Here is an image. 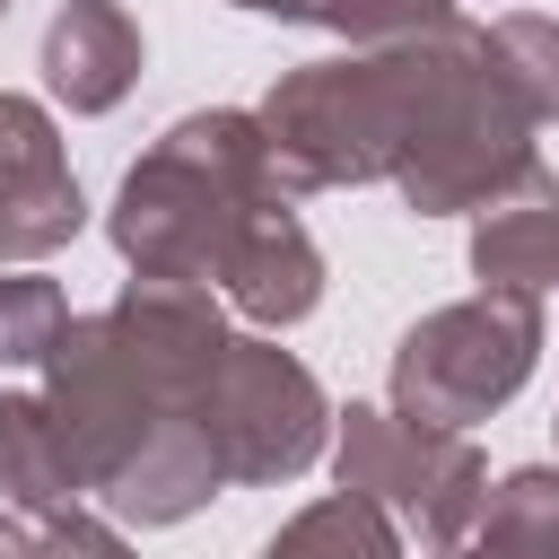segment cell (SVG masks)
I'll use <instances>...</instances> for the list:
<instances>
[{
    "label": "cell",
    "mask_w": 559,
    "mask_h": 559,
    "mask_svg": "<svg viewBox=\"0 0 559 559\" xmlns=\"http://www.w3.org/2000/svg\"><path fill=\"white\" fill-rule=\"evenodd\" d=\"M44 402L61 411L79 463H87V498L114 515V524H183L201 515L227 472L192 419V402L175 384H157L131 341L114 332V314H70L44 349Z\"/></svg>",
    "instance_id": "6da1fadb"
},
{
    "label": "cell",
    "mask_w": 559,
    "mask_h": 559,
    "mask_svg": "<svg viewBox=\"0 0 559 559\" xmlns=\"http://www.w3.org/2000/svg\"><path fill=\"white\" fill-rule=\"evenodd\" d=\"M463 70H472V26L463 17L437 26V35H411V44H367V52L280 70V87L253 105L280 192L297 201V192L393 183L402 148L419 140V122L445 105V87Z\"/></svg>",
    "instance_id": "7a4b0ae2"
},
{
    "label": "cell",
    "mask_w": 559,
    "mask_h": 559,
    "mask_svg": "<svg viewBox=\"0 0 559 559\" xmlns=\"http://www.w3.org/2000/svg\"><path fill=\"white\" fill-rule=\"evenodd\" d=\"M288 201L271 175V140L245 105H210L183 114L122 183L105 210V236L131 271H166V280H210L218 245L236 236L245 210Z\"/></svg>",
    "instance_id": "3957f363"
},
{
    "label": "cell",
    "mask_w": 559,
    "mask_h": 559,
    "mask_svg": "<svg viewBox=\"0 0 559 559\" xmlns=\"http://www.w3.org/2000/svg\"><path fill=\"white\" fill-rule=\"evenodd\" d=\"M542 367V297L472 288L454 306H428L393 341V411L419 428H480L507 411Z\"/></svg>",
    "instance_id": "277c9868"
},
{
    "label": "cell",
    "mask_w": 559,
    "mask_h": 559,
    "mask_svg": "<svg viewBox=\"0 0 559 559\" xmlns=\"http://www.w3.org/2000/svg\"><path fill=\"white\" fill-rule=\"evenodd\" d=\"M192 419L227 472V489H271L323 463L332 445V402L314 384V367L297 349H280L271 332H227L210 384L192 393Z\"/></svg>",
    "instance_id": "5b68a950"
},
{
    "label": "cell",
    "mask_w": 559,
    "mask_h": 559,
    "mask_svg": "<svg viewBox=\"0 0 559 559\" xmlns=\"http://www.w3.org/2000/svg\"><path fill=\"white\" fill-rule=\"evenodd\" d=\"M332 480L376 498L402 524V542L454 550L463 524L480 515L489 463L463 428H419L393 402H349V411H332Z\"/></svg>",
    "instance_id": "8992f818"
},
{
    "label": "cell",
    "mask_w": 559,
    "mask_h": 559,
    "mask_svg": "<svg viewBox=\"0 0 559 559\" xmlns=\"http://www.w3.org/2000/svg\"><path fill=\"white\" fill-rule=\"evenodd\" d=\"M515 166H533V122L524 105L480 70V44H472V70L445 87V105L419 122V140L402 148L393 166V192L419 210V218H454V210H480Z\"/></svg>",
    "instance_id": "52a82bcc"
},
{
    "label": "cell",
    "mask_w": 559,
    "mask_h": 559,
    "mask_svg": "<svg viewBox=\"0 0 559 559\" xmlns=\"http://www.w3.org/2000/svg\"><path fill=\"white\" fill-rule=\"evenodd\" d=\"M210 288L253 323V332H288L323 306V245L306 236V218L288 201H262L236 218V236L210 262Z\"/></svg>",
    "instance_id": "ba28073f"
},
{
    "label": "cell",
    "mask_w": 559,
    "mask_h": 559,
    "mask_svg": "<svg viewBox=\"0 0 559 559\" xmlns=\"http://www.w3.org/2000/svg\"><path fill=\"white\" fill-rule=\"evenodd\" d=\"M105 314H114V332L131 341V358H140L157 384H175L183 402L210 384V367H218V349H227V297H218L210 280L131 271Z\"/></svg>",
    "instance_id": "9c48e42d"
},
{
    "label": "cell",
    "mask_w": 559,
    "mask_h": 559,
    "mask_svg": "<svg viewBox=\"0 0 559 559\" xmlns=\"http://www.w3.org/2000/svg\"><path fill=\"white\" fill-rule=\"evenodd\" d=\"M472 280L507 297H542L559 280V175L533 157L472 210Z\"/></svg>",
    "instance_id": "30bf717a"
},
{
    "label": "cell",
    "mask_w": 559,
    "mask_h": 559,
    "mask_svg": "<svg viewBox=\"0 0 559 559\" xmlns=\"http://www.w3.org/2000/svg\"><path fill=\"white\" fill-rule=\"evenodd\" d=\"M44 87L70 114H114L140 87V17L122 0H61L44 26Z\"/></svg>",
    "instance_id": "8fae6325"
},
{
    "label": "cell",
    "mask_w": 559,
    "mask_h": 559,
    "mask_svg": "<svg viewBox=\"0 0 559 559\" xmlns=\"http://www.w3.org/2000/svg\"><path fill=\"white\" fill-rule=\"evenodd\" d=\"M0 489L26 524L87 507V463H79V445L44 393H0Z\"/></svg>",
    "instance_id": "7c38bea8"
},
{
    "label": "cell",
    "mask_w": 559,
    "mask_h": 559,
    "mask_svg": "<svg viewBox=\"0 0 559 559\" xmlns=\"http://www.w3.org/2000/svg\"><path fill=\"white\" fill-rule=\"evenodd\" d=\"M454 550L463 559H559V463H515L507 480H489Z\"/></svg>",
    "instance_id": "4fadbf2b"
},
{
    "label": "cell",
    "mask_w": 559,
    "mask_h": 559,
    "mask_svg": "<svg viewBox=\"0 0 559 559\" xmlns=\"http://www.w3.org/2000/svg\"><path fill=\"white\" fill-rule=\"evenodd\" d=\"M472 44H480V70L524 105L533 131L559 122V17H542V9H507V17L472 26Z\"/></svg>",
    "instance_id": "5bb4252c"
},
{
    "label": "cell",
    "mask_w": 559,
    "mask_h": 559,
    "mask_svg": "<svg viewBox=\"0 0 559 559\" xmlns=\"http://www.w3.org/2000/svg\"><path fill=\"white\" fill-rule=\"evenodd\" d=\"M262 559H411V550H402V524H393L376 498L332 489V498L297 507V515L262 542Z\"/></svg>",
    "instance_id": "9a60e30c"
},
{
    "label": "cell",
    "mask_w": 559,
    "mask_h": 559,
    "mask_svg": "<svg viewBox=\"0 0 559 559\" xmlns=\"http://www.w3.org/2000/svg\"><path fill=\"white\" fill-rule=\"evenodd\" d=\"M79 227H87V201H79L70 157H61V166H35V175H17V183L0 192V262H44V253H61Z\"/></svg>",
    "instance_id": "2e32d148"
},
{
    "label": "cell",
    "mask_w": 559,
    "mask_h": 559,
    "mask_svg": "<svg viewBox=\"0 0 559 559\" xmlns=\"http://www.w3.org/2000/svg\"><path fill=\"white\" fill-rule=\"evenodd\" d=\"M70 323V297L26 271V262H0V367H44L52 332Z\"/></svg>",
    "instance_id": "e0dca14e"
},
{
    "label": "cell",
    "mask_w": 559,
    "mask_h": 559,
    "mask_svg": "<svg viewBox=\"0 0 559 559\" xmlns=\"http://www.w3.org/2000/svg\"><path fill=\"white\" fill-rule=\"evenodd\" d=\"M306 17L332 26L349 52H367V44H411V35L454 26V0H314Z\"/></svg>",
    "instance_id": "ac0fdd59"
},
{
    "label": "cell",
    "mask_w": 559,
    "mask_h": 559,
    "mask_svg": "<svg viewBox=\"0 0 559 559\" xmlns=\"http://www.w3.org/2000/svg\"><path fill=\"white\" fill-rule=\"evenodd\" d=\"M35 166H61V131H52V114L35 96H9L0 87V192L17 175H35Z\"/></svg>",
    "instance_id": "d6986e66"
},
{
    "label": "cell",
    "mask_w": 559,
    "mask_h": 559,
    "mask_svg": "<svg viewBox=\"0 0 559 559\" xmlns=\"http://www.w3.org/2000/svg\"><path fill=\"white\" fill-rule=\"evenodd\" d=\"M35 542H44V559H131V542H122V524L114 515H52V524H35Z\"/></svg>",
    "instance_id": "ffe728a7"
},
{
    "label": "cell",
    "mask_w": 559,
    "mask_h": 559,
    "mask_svg": "<svg viewBox=\"0 0 559 559\" xmlns=\"http://www.w3.org/2000/svg\"><path fill=\"white\" fill-rule=\"evenodd\" d=\"M0 559H44V542H35V524H26L17 507L0 515Z\"/></svg>",
    "instance_id": "44dd1931"
},
{
    "label": "cell",
    "mask_w": 559,
    "mask_h": 559,
    "mask_svg": "<svg viewBox=\"0 0 559 559\" xmlns=\"http://www.w3.org/2000/svg\"><path fill=\"white\" fill-rule=\"evenodd\" d=\"M227 9H253V17H280V26H297L314 0H227Z\"/></svg>",
    "instance_id": "7402d4cb"
},
{
    "label": "cell",
    "mask_w": 559,
    "mask_h": 559,
    "mask_svg": "<svg viewBox=\"0 0 559 559\" xmlns=\"http://www.w3.org/2000/svg\"><path fill=\"white\" fill-rule=\"evenodd\" d=\"M428 559H463V550H428Z\"/></svg>",
    "instance_id": "603a6c76"
},
{
    "label": "cell",
    "mask_w": 559,
    "mask_h": 559,
    "mask_svg": "<svg viewBox=\"0 0 559 559\" xmlns=\"http://www.w3.org/2000/svg\"><path fill=\"white\" fill-rule=\"evenodd\" d=\"M0 17H9V0H0Z\"/></svg>",
    "instance_id": "cb8c5ba5"
},
{
    "label": "cell",
    "mask_w": 559,
    "mask_h": 559,
    "mask_svg": "<svg viewBox=\"0 0 559 559\" xmlns=\"http://www.w3.org/2000/svg\"><path fill=\"white\" fill-rule=\"evenodd\" d=\"M550 428H559V419H550Z\"/></svg>",
    "instance_id": "d4e9b609"
}]
</instances>
